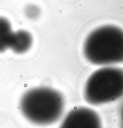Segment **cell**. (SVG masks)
Here are the masks:
<instances>
[{"instance_id":"3","label":"cell","mask_w":123,"mask_h":128,"mask_svg":"<svg viewBox=\"0 0 123 128\" xmlns=\"http://www.w3.org/2000/svg\"><path fill=\"white\" fill-rule=\"evenodd\" d=\"M84 99L92 106L115 101L123 96V70L105 66L94 71L86 82Z\"/></svg>"},{"instance_id":"4","label":"cell","mask_w":123,"mask_h":128,"mask_svg":"<svg viewBox=\"0 0 123 128\" xmlns=\"http://www.w3.org/2000/svg\"><path fill=\"white\" fill-rule=\"evenodd\" d=\"M59 128H103L99 115L87 107H77L67 114Z\"/></svg>"},{"instance_id":"8","label":"cell","mask_w":123,"mask_h":128,"mask_svg":"<svg viewBox=\"0 0 123 128\" xmlns=\"http://www.w3.org/2000/svg\"><path fill=\"white\" fill-rule=\"evenodd\" d=\"M119 117H120V124L121 128H123V105L121 106L119 113Z\"/></svg>"},{"instance_id":"7","label":"cell","mask_w":123,"mask_h":128,"mask_svg":"<svg viewBox=\"0 0 123 128\" xmlns=\"http://www.w3.org/2000/svg\"><path fill=\"white\" fill-rule=\"evenodd\" d=\"M25 14L28 19L36 20L38 19L41 14L40 8L34 4H29L25 8Z\"/></svg>"},{"instance_id":"6","label":"cell","mask_w":123,"mask_h":128,"mask_svg":"<svg viewBox=\"0 0 123 128\" xmlns=\"http://www.w3.org/2000/svg\"><path fill=\"white\" fill-rule=\"evenodd\" d=\"M13 32L9 20L0 17V53L9 48Z\"/></svg>"},{"instance_id":"2","label":"cell","mask_w":123,"mask_h":128,"mask_svg":"<svg viewBox=\"0 0 123 128\" xmlns=\"http://www.w3.org/2000/svg\"><path fill=\"white\" fill-rule=\"evenodd\" d=\"M84 54L91 64L107 66L123 62V30L105 25L92 31L86 38Z\"/></svg>"},{"instance_id":"1","label":"cell","mask_w":123,"mask_h":128,"mask_svg":"<svg viewBox=\"0 0 123 128\" xmlns=\"http://www.w3.org/2000/svg\"><path fill=\"white\" fill-rule=\"evenodd\" d=\"M64 107L65 101L62 94L47 87L29 90L20 100L22 115L31 123L39 126L56 122L62 116Z\"/></svg>"},{"instance_id":"5","label":"cell","mask_w":123,"mask_h":128,"mask_svg":"<svg viewBox=\"0 0 123 128\" xmlns=\"http://www.w3.org/2000/svg\"><path fill=\"white\" fill-rule=\"evenodd\" d=\"M32 44L33 37L31 34L25 30H18L13 32L9 48L16 54H23L31 48Z\"/></svg>"}]
</instances>
